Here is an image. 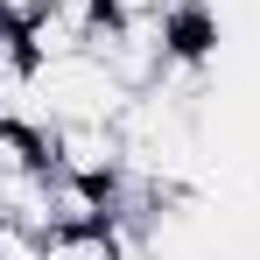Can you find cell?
Wrapping results in <instances>:
<instances>
[{"mask_svg":"<svg viewBox=\"0 0 260 260\" xmlns=\"http://www.w3.org/2000/svg\"><path fill=\"white\" fill-rule=\"evenodd\" d=\"M43 7H56V0H0V21H7V28H21V21H36Z\"/></svg>","mask_w":260,"mask_h":260,"instance_id":"6da1fadb","label":"cell"}]
</instances>
